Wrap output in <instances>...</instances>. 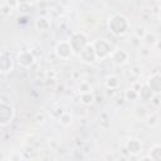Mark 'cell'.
I'll list each match as a JSON object with an SVG mask.
<instances>
[{"instance_id": "16", "label": "cell", "mask_w": 161, "mask_h": 161, "mask_svg": "<svg viewBox=\"0 0 161 161\" xmlns=\"http://www.w3.org/2000/svg\"><path fill=\"white\" fill-rule=\"evenodd\" d=\"M70 119H72V118H70L69 114H63V116L60 117V122H62L64 126H68V125L70 123Z\"/></svg>"}, {"instance_id": "9", "label": "cell", "mask_w": 161, "mask_h": 161, "mask_svg": "<svg viewBox=\"0 0 161 161\" xmlns=\"http://www.w3.org/2000/svg\"><path fill=\"white\" fill-rule=\"evenodd\" d=\"M33 62H34V57H33V54L30 52H23V53L19 54V63H20V65L29 67V65L33 64Z\"/></svg>"}, {"instance_id": "17", "label": "cell", "mask_w": 161, "mask_h": 161, "mask_svg": "<svg viewBox=\"0 0 161 161\" xmlns=\"http://www.w3.org/2000/svg\"><path fill=\"white\" fill-rule=\"evenodd\" d=\"M158 16H160V19H161V8H160V11H158Z\"/></svg>"}, {"instance_id": "12", "label": "cell", "mask_w": 161, "mask_h": 161, "mask_svg": "<svg viewBox=\"0 0 161 161\" xmlns=\"http://www.w3.org/2000/svg\"><path fill=\"white\" fill-rule=\"evenodd\" d=\"M141 143L137 141V140H130L128 142H127V148L130 150V152H132V153H137L140 150H141Z\"/></svg>"}, {"instance_id": "2", "label": "cell", "mask_w": 161, "mask_h": 161, "mask_svg": "<svg viewBox=\"0 0 161 161\" xmlns=\"http://www.w3.org/2000/svg\"><path fill=\"white\" fill-rule=\"evenodd\" d=\"M93 48L96 50V54H97V58H106L108 55H111L112 50H111V45L104 40V39H99L97 42L93 43Z\"/></svg>"}, {"instance_id": "6", "label": "cell", "mask_w": 161, "mask_h": 161, "mask_svg": "<svg viewBox=\"0 0 161 161\" xmlns=\"http://www.w3.org/2000/svg\"><path fill=\"white\" fill-rule=\"evenodd\" d=\"M0 65H1V72L3 73H8L13 69V58L11 55L8 53V52H3L1 53V62H0Z\"/></svg>"}, {"instance_id": "8", "label": "cell", "mask_w": 161, "mask_h": 161, "mask_svg": "<svg viewBox=\"0 0 161 161\" xmlns=\"http://www.w3.org/2000/svg\"><path fill=\"white\" fill-rule=\"evenodd\" d=\"M147 84L153 93H161V74H153L148 79Z\"/></svg>"}, {"instance_id": "5", "label": "cell", "mask_w": 161, "mask_h": 161, "mask_svg": "<svg viewBox=\"0 0 161 161\" xmlns=\"http://www.w3.org/2000/svg\"><path fill=\"white\" fill-rule=\"evenodd\" d=\"M79 55H80L82 60L86 62V63H92V62H94V59L97 58V54H96V50H94V48H93V44H88V45L79 53Z\"/></svg>"}, {"instance_id": "15", "label": "cell", "mask_w": 161, "mask_h": 161, "mask_svg": "<svg viewBox=\"0 0 161 161\" xmlns=\"http://www.w3.org/2000/svg\"><path fill=\"white\" fill-rule=\"evenodd\" d=\"M137 97H138V92L135 91V89H128L126 92V98L130 99V101H135Z\"/></svg>"}, {"instance_id": "10", "label": "cell", "mask_w": 161, "mask_h": 161, "mask_svg": "<svg viewBox=\"0 0 161 161\" xmlns=\"http://www.w3.org/2000/svg\"><path fill=\"white\" fill-rule=\"evenodd\" d=\"M141 92L138 93V96L142 98V99H145V101H148V99H151L152 98V96H153V92H152V89L148 87V84H143L142 87H141V89H140Z\"/></svg>"}, {"instance_id": "7", "label": "cell", "mask_w": 161, "mask_h": 161, "mask_svg": "<svg viewBox=\"0 0 161 161\" xmlns=\"http://www.w3.org/2000/svg\"><path fill=\"white\" fill-rule=\"evenodd\" d=\"M111 58L113 60V63L118 64V65H122L127 62L128 59V54L123 50V49H117V50H113L111 53Z\"/></svg>"}, {"instance_id": "11", "label": "cell", "mask_w": 161, "mask_h": 161, "mask_svg": "<svg viewBox=\"0 0 161 161\" xmlns=\"http://www.w3.org/2000/svg\"><path fill=\"white\" fill-rule=\"evenodd\" d=\"M80 101H82L83 104H92L93 101H94V96H93L92 91L82 92V94H80Z\"/></svg>"}, {"instance_id": "13", "label": "cell", "mask_w": 161, "mask_h": 161, "mask_svg": "<svg viewBox=\"0 0 161 161\" xmlns=\"http://www.w3.org/2000/svg\"><path fill=\"white\" fill-rule=\"evenodd\" d=\"M36 28L40 29V30H47L49 28V21L44 18H39L36 20Z\"/></svg>"}, {"instance_id": "1", "label": "cell", "mask_w": 161, "mask_h": 161, "mask_svg": "<svg viewBox=\"0 0 161 161\" xmlns=\"http://www.w3.org/2000/svg\"><path fill=\"white\" fill-rule=\"evenodd\" d=\"M109 30L116 35V36H121L125 35L128 29H130V23L127 20L126 16H123L122 14H114L108 23Z\"/></svg>"}, {"instance_id": "4", "label": "cell", "mask_w": 161, "mask_h": 161, "mask_svg": "<svg viewBox=\"0 0 161 161\" xmlns=\"http://www.w3.org/2000/svg\"><path fill=\"white\" fill-rule=\"evenodd\" d=\"M55 52H57L58 57H60L63 59H68L73 54L74 50L72 48L70 42H60V43H58V45L55 48Z\"/></svg>"}, {"instance_id": "14", "label": "cell", "mask_w": 161, "mask_h": 161, "mask_svg": "<svg viewBox=\"0 0 161 161\" xmlns=\"http://www.w3.org/2000/svg\"><path fill=\"white\" fill-rule=\"evenodd\" d=\"M106 86L108 88H114L118 86V79L116 77H108L107 80H106Z\"/></svg>"}, {"instance_id": "3", "label": "cell", "mask_w": 161, "mask_h": 161, "mask_svg": "<svg viewBox=\"0 0 161 161\" xmlns=\"http://www.w3.org/2000/svg\"><path fill=\"white\" fill-rule=\"evenodd\" d=\"M14 116V109L10 104H6L5 102L0 103V119H1V126L8 125Z\"/></svg>"}]
</instances>
